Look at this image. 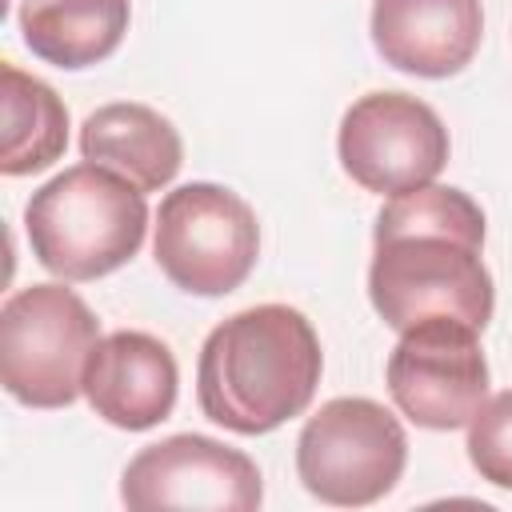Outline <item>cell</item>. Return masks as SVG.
<instances>
[{"instance_id":"cell-13","label":"cell","mask_w":512,"mask_h":512,"mask_svg":"<svg viewBox=\"0 0 512 512\" xmlns=\"http://www.w3.org/2000/svg\"><path fill=\"white\" fill-rule=\"evenodd\" d=\"M132 20V0H24L20 36L52 68H92L108 60Z\"/></svg>"},{"instance_id":"cell-5","label":"cell","mask_w":512,"mask_h":512,"mask_svg":"<svg viewBox=\"0 0 512 512\" xmlns=\"http://www.w3.org/2000/svg\"><path fill=\"white\" fill-rule=\"evenodd\" d=\"M408 464L400 420L368 396H336L304 420L296 436L300 484L336 508L376 504L396 488Z\"/></svg>"},{"instance_id":"cell-7","label":"cell","mask_w":512,"mask_h":512,"mask_svg":"<svg viewBox=\"0 0 512 512\" xmlns=\"http://www.w3.org/2000/svg\"><path fill=\"white\" fill-rule=\"evenodd\" d=\"M392 404L420 428H464L488 400V360L480 328L456 316H428L400 332L388 356Z\"/></svg>"},{"instance_id":"cell-14","label":"cell","mask_w":512,"mask_h":512,"mask_svg":"<svg viewBox=\"0 0 512 512\" xmlns=\"http://www.w3.org/2000/svg\"><path fill=\"white\" fill-rule=\"evenodd\" d=\"M0 108H4V176H32L52 168L68 148V108L52 84L20 72L12 60L0 64Z\"/></svg>"},{"instance_id":"cell-9","label":"cell","mask_w":512,"mask_h":512,"mask_svg":"<svg viewBox=\"0 0 512 512\" xmlns=\"http://www.w3.org/2000/svg\"><path fill=\"white\" fill-rule=\"evenodd\" d=\"M120 500L132 512H256L264 500V480L248 452L200 432H180L140 448L128 460Z\"/></svg>"},{"instance_id":"cell-4","label":"cell","mask_w":512,"mask_h":512,"mask_svg":"<svg viewBox=\"0 0 512 512\" xmlns=\"http://www.w3.org/2000/svg\"><path fill=\"white\" fill-rule=\"evenodd\" d=\"M100 320L64 284H28L0 308V380L28 408H68L84 392V364Z\"/></svg>"},{"instance_id":"cell-6","label":"cell","mask_w":512,"mask_h":512,"mask_svg":"<svg viewBox=\"0 0 512 512\" xmlns=\"http://www.w3.org/2000/svg\"><path fill=\"white\" fill-rule=\"evenodd\" d=\"M152 252L180 292L228 296L256 268L260 224L252 204L232 188L192 180L160 200Z\"/></svg>"},{"instance_id":"cell-10","label":"cell","mask_w":512,"mask_h":512,"mask_svg":"<svg viewBox=\"0 0 512 512\" xmlns=\"http://www.w3.org/2000/svg\"><path fill=\"white\" fill-rule=\"evenodd\" d=\"M176 392L180 368L172 348L136 328L100 336L84 364V396L92 412L124 432H144L168 420Z\"/></svg>"},{"instance_id":"cell-11","label":"cell","mask_w":512,"mask_h":512,"mask_svg":"<svg viewBox=\"0 0 512 512\" xmlns=\"http://www.w3.org/2000/svg\"><path fill=\"white\" fill-rule=\"evenodd\" d=\"M484 40L480 0H376L372 44L396 72L444 80L472 64Z\"/></svg>"},{"instance_id":"cell-12","label":"cell","mask_w":512,"mask_h":512,"mask_svg":"<svg viewBox=\"0 0 512 512\" xmlns=\"http://www.w3.org/2000/svg\"><path fill=\"white\" fill-rule=\"evenodd\" d=\"M80 152L84 160L128 176L144 192L168 188L184 164V140L176 124L132 100L96 108L80 128Z\"/></svg>"},{"instance_id":"cell-2","label":"cell","mask_w":512,"mask_h":512,"mask_svg":"<svg viewBox=\"0 0 512 512\" xmlns=\"http://www.w3.org/2000/svg\"><path fill=\"white\" fill-rule=\"evenodd\" d=\"M320 372L324 352L312 320L288 304H256L208 332L196 400L212 424L264 436L312 404Z\"/></svg>"},{"instance_id":"cell-3","label":"cell","mask_w":512,"mask_h":512,"mask_svg":"<svg viewBox=\"0 0 512 512\" xmlns=\"http://www.w3.org/2000/svg\"><path fill=\"white\" fill-rule=\"evenodd\" d=\"M32 256L60 280H100L128 264L148 232V200L104 164H72L24 204Z\"/></svg>"},{"instance_id":"cell-1","label":"cell","mask_w":512,"mask_h":512,"mask_svg":"<svg viewBox=\"0 0 512 512\" xmlns=\"http://www.w3.org/2000/svg\"><path fill=\"white\" fill-rule=\"evenodd\" d=\"M368 300L396 332L428 316H456L484 332L496 288L484 268L480 204L452 184L388 196L372 228Z\"/></svg>"},{"instance_id":"cell-8","label":"cell","mask_w":512,"mask_h":512,"mask_svg":"<svg viewBox=\"0 0 512 512\" xmlns=\"http://www.w3.org/2000/svg\"><path fill=\"white\" fill-rule=\"evenodd\" d=\"M448 128L432 104L408 92L360 96L336 136L344 172L376 196H400L432 184L448 164Z\"/></svg>"},{"instance_id":"cell-15","label":"cell","mask_w":512,"mask_h":512,"mask_svg":"<svg viewBox=\"0 0 512 512\" xmlns=\"http://www.w3.org/2000/svg\"><path fill=\"white\" fill-rule=\"evenodd\" d=\"M468 460L480 480L512 488V388L484 400L468 420Z\"/></svg>"}]
</instances>
